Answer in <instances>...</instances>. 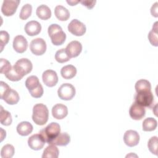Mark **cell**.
Masks as SVG:
<instances>
[{
	"instance_id": "obj_1",
	"label": "cell",
	"mask_w": 158,
	"mask_h": 158,
	"mask_svg": "<svg viewBox=\"0 0 158 158\" xmlns=\"http://www.w3.org/2000/svg\"><path fill=\"white\" fill-rule=\"evenodd\" d=\"M49 110L46 105L36 104L33 106L32 119L38 125H44L48 120Z\"/></svg>"
},
{
	"instance_id": "obj_2",
	"label": "cell",
	"mask_w": 158,
	"mask_h": 158,
	"mask_svg": "<svg viewBox=\"0 0 158 158\" xmlns=\"http://www.w3.org/2000/svg\"><path fill=\"white\" fill-rule=\"evenodd\" d=\"M25 84L32 97L35 98H40L43 96L44 93L43 88L36 76L31 75L28 77L27 78Z\"/></svg>"
},
{
	"instance_id": "obj_3",
	"label": "cell",
	"mask_w": 158,
	"mask_h": 158,
	"mask_svg": "<svg viewBox=\"0 0 158 158\" xmlns=\"http://www.w3.org/2000/svg\"><path fill=\"white\" fill-rule=\"evenodd\" d=\"M48 35L54 45L60 46L62 44L66 39V35L60 25L56 23L51 24L48 29Z\"/></svg>"
},
{
	"instance_id": "obj_4",
	"label": "cell",
	"mask_w": 158,
	"mask_h": 158,
	"mask_svg": "<svg viewBox=\"0 0 158 158\" xmlns=\"http://www.w3.org/2000/svg\"><path fill=\"white\" fill-rule=\"evenodd\" d=\"M60 133V127L56 122H51L45 128L40 131L39 134L43 140L49 144L55 138H56Z\"/></svg>"
},
{
	"instance_id": "obj_5",
	"label": "cell",
	"mask_w": 158,
	"mask_h": 158,
	"mask_svg": "<svg viewBox=\"0 0 158 158\" xmlns=\"http://www.w3.org/2000/svg\"><path fill=\"white\" fill-rule=\"evenodd\" d=\"M135 102L146 107L151 108L154 104V96L151 91L136 93L135 96Z\"/></svg>"
},
{
	"instance_id": "obj_6",
	"label": "cell",
	"mask_w": 158,
	"mask_h": 158,
	"mask_svg": "<svg viewBox=\"0 0 158 158\" xmlns=\"http://www.w3.org/2000/svg\"><path fill=\"white\" fill-rule=\"evenodd\" d=\"M75 88L70 83L62 84L57 90L58 96L64 101H69L73 99L75 95Z\"/></svg>"
},
{
	"instance_id": "obj_7",
	"label": "cell",
	"mask_w": 158,
	"mask_h": 158,
	"mask_svg": "<svg viewBox=\"0 0 158 158\" xmlns=\"http://www.w3.org/2000/svg\"><path fill=\"white\" fill-rule=\"evenodd\" d=\"M14 67L19 74L22 77H24L31 72L33 69V65L29 59L27 58H22L15 62Z\"/></svg>"
},
{
	"instance_id": "obj_8",
	"label": "cell",
	"mask_w": 158,
	"mask_h": 158,
	"mask_svg": "<svg viewBox=\"0 0 158 158\" xmlns=\"http://www.w3.org/2000/svg\"><path fill=\"white\" fill-rule=\"evenodd\" d=\"M31 52L36 56H41L46 51V43L45 41L41 38L33 40L30 44Z\"/></svg>"
},
{
	"instance_id": "obj_9",
	"label": "cell",
	"mask_w": 158,
	"mask_h": 158,
	"mask_svg": "<svg viewBox=\"0 0 158 158\" xmlns=\"http://www.w3.org/2000/svg\"><path fill=\"white\" fill-rule=\"evenodd\" d=\"M68 30L75 36H81L85 33L86 28L81 22L77 19H73L68 25Z\"/></svg>"
},
{
	"instance_id": "obj_10",
	"label": "cell",
	"mask_w": 158,
	"mask_h": 158,
	"mask_svg": "<svg viewBox=\"0 0 158 158\" xmlns=\"http://www.w3.org/2000/svg\"><path fill=\"white\" fill-rule=\"evenodd\" d=\"M19 4V0H5L2 4L1 12L5 16H12L15 13Z\"/></svg>"
},
{
	"instance_id": "obj_11",
	"label": "cell",
	"mask_w": 158,
	"mask_h": 158,
	"mask_svg": "<svg viewBox=\"0 0 158 158\" xmlns=\"http://www.w3.org/2000/svg\"><path fill=\"white\" fill-rule=\"evenodd\" d=\"M129 114L132 119L139 120L145 116L146 110L143 106L134 102L130 107Z\"/></svg>"
},
{
	"instance_id": "obj_12",
	"label": "cell",
	"mask_w": 158,
	"mask_h": 158,
	"mask_svg": "<svg viewBox=\"0 0 158 158\" xmlns=\"http://www.w3.org/2000/svg\"><path fill=\"white\" fill-rule=\"evenodd\" d=\"M123 141L125 144L129 147H133L139 142V135L135 130H129L125 131L123 135Z\"/></svg>"
},
{
	"instance_id": "obj_13",
	"label": "cell",
	"mask_w": 158,
	"mask_h": 158,
	"mask_svg": "<svg viewBox=\"0 0 158 158\" xmlns=\"http://www.w3.org/2000/svg\"><path fill=\"white\" fill-rule=\"evenodd\" d=\"M42 79L43 83L49 87L54 86L58 82L57 73L52 70H47L43 73Z\"/></svg>"
},
{
	"instance_id": "obj_14",
	"label": "cell",
	"mask_w": 158,
	"mask_h": 158,
	"mask_svg": "<svg viewBox=\"0 0 158 158\" xmlns=\"http://www.w3.org/2000/svg\"><path fill=\"white\" fill-rule=\"evenodd\" d=\"M82 51V45L78 41H72L65 48L67 54L70 58L76 57L79 56Z\"/></svg>"
},
{
	"instance_id": "obj_15",
	"label": "cell",
	"mask_w": 158,
	"mask_h": 158,
	"mask_svg": "<svg viewBox=\"0 0 158 158\" xmlns=\"http://www.w3.org/2000/svg\"><path fill=\"white\" fill-rule=\"evenodd\" d=\"M28 47V42L22 35L16 36L13 40V48L18 53L24 52Z\"/></svg>"
},
{
	"instance_id": "obj_16",
	"label": "cell",
	"mask_w": 158,
	"mask_h": 158,
	"mask_svg": "<svg viewBox=\"0 0 158 158\" xmlns=\"http://www.w3.org/2000/svg\"><path fill=\"white\" fill-rule=\"evenodd\" d=\"M45 141L40 134H35L31 136L28 139V144L30 148L33 150L38 151L41 149L44 146Z\"/></svg>"
},
{
	"instance_id": "obj_17",
	"label": "cell",
	"mask_w": 158,
	"mask_h": 158,
	"mask_svg": "<svg viewBox=\"0 0 158 158\" xmlns=\"http://www.w3.org/2000/svg\"><path fill=\"white\" fill-rule=\"evenodd\" d=\"M25 31L28 36H35L38 35L41 30V24L36 21L31 20L27 22L25 26Z\"/></svg>"
},
{
	"instance_id": "obj_18",
	"label": "cell",
	"mask_w": 158,
	"mask_h": 158,
	"mask_svg": "<svg viewBox=\"0 0 158 158\" xmlns=\"http://www.w3.org/2000/svg\"><path fill=\"white\" fill-rule=\"evenodd\" d=\"M68 114V109L62 104H56L52 108V115L54 118L61 120L64 118Z\"/></svg>"
},
{
	"instance_id": "obj_19",
	"label": "cell",
	"mask_w": 158,
	"mask_h": 158,
	"mask_svg": "<svg viewBox=\"0 0 158 158\" xmlns=\"http://www.w3.org/2000/svg\"><path fill=\"white\" fill-rule=\"evenodd\" d=\"M1 99H3L7 104L9 105H14L18 103L20 97L18 93L15 90L10 88L2 98H1Z\"/></svg>"
},
{
	"instance_id": "obj_20",
	"label": "cell",
	"mask_w": 158,
	"mask_h": 158,
	"mask_svg": "<svg viewBox=\"0 0 158 158\" xmlns=\"http://www.w3.org/2000/svg\"><path fill=\"white\" fill-rule=\"evenodd\" d=\"M70 141V137L66 132L60 133V134L50 142L49 144H54L56 146H67Z\"/></svg>"
},
{
	"instance_id": "obj_21",
	"label": "cell",
	"mask_w": 158,
	"mask_h": 158,
	"mask_svg": "<svg viewBox=\"0 0 158 158\" xmlns=\"http://www.w3.org/2000/svg\"><path fill=\"white\" fill-rule=\"evenodd\" d=\"M33 125L31 123L23 121L19 123L17 126V131L21 136H28L33 131Z\"/></svg>"
},
{
	"instance_id": "obj_22",
	"label": "cell",
	"mask_w": 158,
	"mask_h": 158,
	"mask_svg": "<svg viewBox=\"0 0 158 158\" xmlns=\"http://www.w3.org/2000/svg\"><path fill=\"white\" fill-rule=\"evenodd\" d=\"M54 14L56 18L60 21L67 20L70 17L69 10L61 5H58L55 7Z\"/></svg>"
},
{
	"instance_id": "obj_23",
	"label": "cell",
	"mask_w": 158,
	"mask_h": 158,
	"mask_svg": "<svg viewBox=\"0 0 158 158\" xmlns=\"http://www.w3.org/2000/svg\"><path fill=\"white\" fill-rule=\"evenodd\" d=\"M77 72L75 67L72 65H67L61 69L60 74L64 79L70 80L76 75Z\"/></svg>"
},
{
	"instance_id": "obj_24",
	"label": "cell",
	"mask_w": 158,
	"mask_h": 158,
	"mask_svg": "<svg viewBox=\"0 0 158 158\" xmlns=\"http://www.w3.org/2000/svg\"><path fill=\"white\" fill-rule=\"evenodd\" d=\"M36 14L38 18L41 20H46L51 17V11L48 6L44 4L40 5L36 10Z\"/></svg>"
},
{
	"instance_id": "obj_25",
	"label": "cell",
	"mask_w": 158,
	"mask_h": 158,
	"mask_svg": "<svg viewBox=\"0 0 158 158\" xmlns=\"http://www.w3.org/2000/svg\"><path fill=\"white\" fill-rule=\"evenodd\" d=\"M59 151L57 146L54 144H49L43 151V158H57L59 156Z\"/></svg>"
},
{
	"instance_id": "obj_26",
	"label": "cell",
	"mask_w": 158,
	"mask_h": 158,
	"mask_svg": "<svg viewBox=\"0 0 158 158\" xmlns=\"http://www.w3.org/2000/svg\"><path fill=\"white\" fill-rule=\"evenodd\" d=\"M157 122L152 117H148L144 120L142 124L143 130L144 131H152L157 128Z\"/></svg>"
},
{
	"instance_id": "obj_27",
	"label": "cell",
	"mask_w": 158,
	"mask_h": 158,
	"mask_svg": "<svg viewBox=\"0 0 158 158\" xmlns=\"http://www.w3.org/2000/svg\"><path fill=\"white\" fill-rule=\"evenodd\" d=\"M135 90L136 93L146 91H151V83L145 79H141L136 81L135 83Z\"/></svg>"
},
{
	"instance_id": "obj_28",
	"label": "cell",
	"mask_w": 158,
	"mask_h": 158,
	"mask_svg": "<svg viewBox=\"0 0 158 158\" xmlns=\"http://www.w3.org/2000/svg\"><path fill=\"white\" fill-rule=\"evenodd\" d=\"M0 122L2 125L9 126L12 123V115L9 112L4 110L2 106H1L0 110Z\"/></svg>"
},
{
	"instance_id": "obj_29",
	"label": "cell",
	"mask_w": 158,
	"mask_h": 158,
	"mask_svg": "<svg viewBox=\"0 0 158 158\" xmlns=\"http://www.w3.org/2000/svg\"><path fill=\"white\" fill-rule=\"evenodd\" d=\"M157 22H155L152 26V30L149 32L148 40L150 43L154 46H158V37H157Z\"/></svg>"
},
{
	"instance_id": "obj_30",
	"label": "cell",
	"mask_w": 158,
	"mask_h": 158,
	"mask_svg": "<svg viewBox=\"0 0 158 158\" xmlns=\"http://www.w3.org/2000/svg\"><path fill=\"white\" fill-rule=\"evenodd\" d=\"M15 152L14 147L10 144L4 145L1 150V156L2 158H11Z\"/></svg>"
},
{
	"instance_id": "obj_31",
	"label": "cell",
	"mask_w": 158,
	"mask_h": 158,
	"mask_svg": "<svg viewBox=\"0 0 158 158\" xmlns=\"http://www.w3.org/2000/svg\"><path fill=\"white\" fill-rule=\"evenodd\" d=\"M4 75L8 80L12 81H19L23 77L17 72V71L15 69L14 66H12V68Z\"/></svg>"
},
{
	"instance_id": "obj_32",
	"label": "cell",
	"mask_w": 158,
	"mask_h": 158,
	"mask_svg": "<svg viewBox=\"0 0 158 158\" xmlns=\"http://www.w3.org/2000/svg\"><path fill=\"white\" fill-rule=\"evenodd\" d=\"M55 59L57 62L59 63H64L67 61H69L70 58L68 56V55L66 53L65 49L62 48L59 50H58L55 54Z\"/></svg>"
},
{
	"instance_id": "obj_33",
	"label": "cell",
	"mask_w": 158,
	"mask_h": 158,
	"mask_svg": "<svg viewBox=\"0 0 158 158\" xmlns=\"http://www.w3.org/2000/svg\"><path fill=\"white\" fill-rule=\"evenodd\" d=\"M32 12V6L30 4H26L21 9L19 17L22 20H26L29 18Z\"/></svg>"
},
{
	"instance_id": "obj_34",
	"label": "cell",
	"mask_w": 158,
	"mask_h": 158,
	"mask_svg": "<svg viewBox=\"0 0 158 158\" xmlns=\"http://www.w3.org/2000/svg\"><path fill=\"white\" fill-rule=\"evenodd\" d=\"M157 144L158 139L156 136L151 137L148 143V147L149 151L156 156H157Z\"/></svg>"
},
{
	"instance_id": "obj_35",
	"label": "cell",
	"mask_w": 158,
	"mask_h": 158,
	"mask_svg": "<svg viewBox=\"0 0 158 158\" xmlns=\"http://www.w3.org/2000/svg\"><path fill=\"white\" fill-rule=\"evenodd\" d=\"M12 68L11 64L9 60L6 59L1 58L0 60V72L6 74Z\"/></svg>"
},
{
	"instance_id": "obj_36",
	"label": "cell",
	"mask_w": 158,
	"mask_h": 158,
	"mask_svg": "<svg viewBox=\"0 0 158 158\" xmlns=\"http://www.w3.org/2000/svg\"><path fill=\"white\" fill-rule=\"evenodd\" d=\"M0 40H1V51L3 50L4 46H6L9 41V35L6 31L1 30L0 31Z\"/></svg>"
},
{
	"instance_id": "obj_37",
	"label": "cell",
	"mask_w": 158,
	"mask_h": 158,
	"mask_svg": "<svg viewBox=\"0 0 158 158\" xmlns=\"http://www.w3.org/2000/svg\"><path fill=\"white\" fill-rule=\"evenodd\" d=\"M0 83H1L0 94H1V98H2L10 89V88L6 83H5L2 81H1Z\"/></svg>"
},
{
	"instance_id": "obj_38",
	"label": "cell",
	"mask_w": 158,
	"mask_h": 158,
	"mask_svg": "<svg viewBox=\"0 0 158 158\" xmlns=\"http://www.w3.org/2000/svg\"><path fill=\"white\" fill-rule=\"evenodd\" d=\"M80 2L82 4L83 6H86L88 9H92L94 6L96 1H80Z\"/></svg>"
},
{
	"instance_id": "obj_39",
	"label": "cell",
	"mask_w": 158,
	"mask_h": 158,
	"mask_svg": "<svg viewBox=\"0 0 158 158\" xmlns=\"http://www.w3.org/2000/svg\"><path fill=\"white\" fill-rule=\"evenodd\" d=\"M157 2H156L151 7V15L155 17H158V11H157Z\"/></svg>"
},
{
	"instance_id": "obj_40",
	"label": "cell",
	"mask_w": 158,
	"mask_h": 158,
	"mask_svg": "<svg viewBox=\"0 0 158 158\" xmlns=\"http://www.w3.org/2000/svg\"><path fill=\"white\" fill-rule=\"evenodd\" d=\"M1 141H2L4 138H6V131H4L2 128H1Z\"/></svg>"
},
{
	"instance_id": "obj_41",
	"label": "cell",
	"mask_w": 158,
	"mask_h": 158,
	"mask_svg": "<svg viewBox=\"0 0 158 158\" xmlns=\"http://www.w3.org/2000/svg\"><path fill=\"white\" fill-rule=\"evenodd\" d=\"M67 2L70 6H75L77 3L80 2L79 1H67Z\"/></svg>"
}]
</instances>
